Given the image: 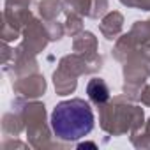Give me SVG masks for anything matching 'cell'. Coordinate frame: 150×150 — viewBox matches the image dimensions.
<instances>
[{
  "mask_svg": "<svg viewBox=\"0 0 150 150\" xmlns=\"http://www.w3.org/2000/svg\"><path fill=\"white\" fill-rule=\"evenodd\" d=\"M51 129L64 141H74L94 129V113L87 101H62L51 111Z\"/></svg>",
  "mask_w": 150,
  "mask_h": 150,
  "instance_id": "obj_1",
  "label": "cell"
},
{
  "mask_svg": "<svg viewBox=\"0 0 150 150\" xmlns=\"http://www.w3.org/2000/svg\"><path fill=\"white\" fill-rule=\"evenodd\" d=\"M87 94H88V97H90L94 103H97V104L106 103V101L110 99V90H108L106 83H104L103 80H99V78H94V80L88 81V85H87Z\"/></svg>",
  "mask_w": 150,
  "mask_h": 150,
  "instance_id": "obj_2",
  "label": "cell"
}]
</instances>
